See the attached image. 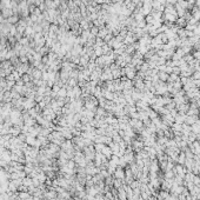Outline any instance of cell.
Listing matches in <instances>:
<instances>
[{
    "instance_id": "cell-1",
    "label": "cell",
    "mask_w": 200,
    "mask_h": 200,
    "mask_svg": "<svg viewBox=\"0 0 200 200\" xmlns=\"http://www.w3.org/2000/svg\"><path fill=\"white\" fill-rule=\"evenodd\" d=\"M117 178H123V172L121 171H118L117 172Z\"/></svg>"
}]
</instances>
